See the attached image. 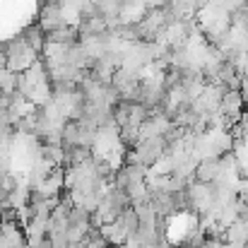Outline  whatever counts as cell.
Returning <instances> with one entry per match:
<instances>
[{
	"instance_id": "6da1fadb",
	"label": "cell",
	"mask_w": 248,
	"mask_h": 248,
	"mask_svg": "<svg viewBox=\"0 0 248 248\" xmlns=\"http://www.w3.org/2000/svg\"><path fill=\"white\" fill-rule=\"evenodd\" d=\"M130 150L135 152V157H138V162H140V164L150 169V166L164 155L166 145H164V140H162V135H155V138H140Z\"/></svg>"
},
{
	"instance_id": "7a4b0ae2",
	"label": "cell",
	"mask_w": 248,
	"mask_h": 248,
	"mask_svg": "<svg viewBox=\"0 0 248 248\" xmlns=\"http://www.w3.org/2000/svg\"><path fill=\"white\" fill-rule=\"evenodd\" d=\"M39 24H41L44 31H51V29H56V27H61V24H68V22L63 19V7H61V2L46 0V2L41 5V10H39Z\"/></svg>"
},
{
	"instance_id": "3957f363",
	"label": "cell",
	"mask_w": 248,
	"mask_h": 248,
	"mask_svg": "<svg viewBox=\"0 0 248 248\" xmlns=\"http://www.w3.org/2000/svg\"><path fill=\"white\" fill-rule=\"evenodd\" d=\"M219 171H222L219 157H202V159H198V166H195V181L210 183L219 176Z\"/></svg>"
},
{
	"instance_id": "277c9868",
	"label": "cell",
	"mask_w": 248,
	"mask_h": 248,
	"mask_svg": "<svg viewBox=\"0 0 248 248\" xmlns=\"http://www.w3.org/2000/svg\"><path fill=\"white\" fill-rule=\"evenodd\" d=\"M22 39H24V44H27L36 56H41V51H44V46H46V31L41 29L39 22L31 24V27H27V29L22 31Z\"/></svg>"
}]
</instances>
